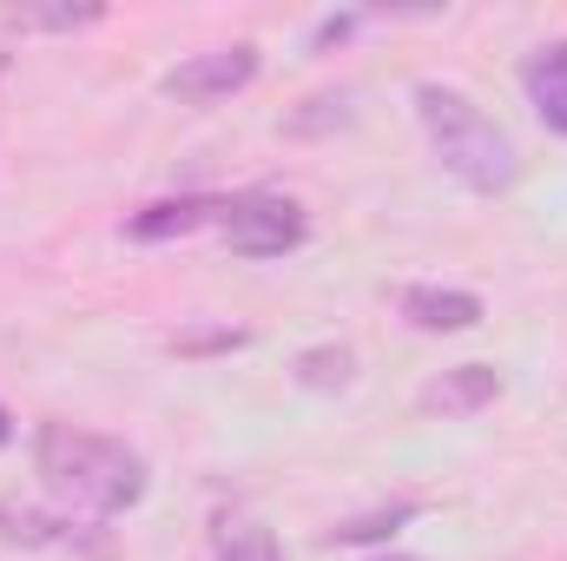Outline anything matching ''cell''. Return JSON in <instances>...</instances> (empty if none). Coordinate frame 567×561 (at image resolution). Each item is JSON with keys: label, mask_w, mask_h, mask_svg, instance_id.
<instances>
[{"label": "cell", "mask_w": 567, "mask_h": 561, "mask_svg": "<svg viewBox=\"0 0 567 561\" xmlns=\"http://www.w3.org/2000/svg\"><path fill=\"white\" fill-rule=\"evenodd\" d=\"M33 469H40V482L60 509L93 516V522H113V516L145 502V462L120 436H93V429H73V422H40Z\"/></svg>", "instance_id": "6da1fadb"}, {"label": "cell", "mask_w": 567, "mask_h": 561, "mask_svg": "<svg viewBox=\"0 0 567 561\" xmlns=\"http://www.w3.org/2000/svg\"><path fill=\"white\" fill-rule=\"evenodd\" d=\"M416 120H423L429 145H435V159H442V172L449 178H462L468 192H508L515 178H522V152L515 140L462 93V86H442V80H423L416 86Z\"/></svg>", "instance_id": "7a4b0ae2"}, {"label": "cell", "mask_w": 567, "mask_h": 561, "mask_svg": "<svg viewBox=\"0 0 567 561\" xmlns=\"http://www.w3.org/2000/svg\"><path fill=\"white\" fill-rule=\"evenodd\" d=\"M218 232L238 258H284L303 245V205L284 192H245V198H225Z\"/></svg>", "instance_id": "3957f363"}, {"label": "cell", "mask_w": 567, "mask_h": 561, "mask_svg": "<svg viewBox=\"0 0 567 561\" xmlns=\"http://www.w3.org/2000/svg\"><path fill=\"white\" fill-rule=\"evenodd\" d=\"M258 67H265L258 47L238 40V47H218V53H192V60H178V67L158 80V93L178 100V106H218V100L245 93V86L258 80Z\"/></svg>", "instance_id": "277c9868"}, {"label": "cell", "mask_w": 567, "mask_h": 561, "mask_svg": "<svg viewBox=\"0 0 567 561\" xmlns=\"http://www.w3.org/2000/svg\"><path fill=\"white\" fill-rule=\"evenodd\" d=\"M403 317L429 337H455L482 324V297L475 290H449V284H410L403 290Z\"/></svg>", "instance_id": "5b68a950"}, {"label": "cell", "mask_w": 567, "mask_h": 561, "mask_svg": "<svg viewBox=\"0 0 567 561\" xmlns=\"http://www.w3.org/2000/svg\"><path fill=\"white\" fill-rule=\"evenodd\" d=\"M522 93H528L535 120L567 140V40H548V47L528 53V67H522Z\"/></svg>", "instance_id": "8992f818"}, {"label": "cell", "mask_w": 567, "mask_h": 561, "mask_svg": "<svg viewBox=\"0 0 567 561\" xmlns=\"http://www.w3.org/2000/svg\"><path fill=\"white\" fill-rule=\"evenodd\" d=\"M502 397V370L495 364H462V370H442L435 384L423 390L429 417H475Z\"/></svg>", "instance_id": "52a82bcc"}, {"label": "cell", "mask_w": 567, "mask_h": 561, "mask_svg": "<svg viewBox=\"0 0 567 561\" xmlns=\"http://www.w3.org/2000/svg\"><path fill=\"white\" fill-rule=\"evenodd\" d=\"M218 212H225V198H158V205H145V212L126 218V238H140V245L192 238L198 225H218Z\"/></svg>", "instance_id": "ba28073f"}, {"label": "cell", "mask_w": 567, "mask_h": 561, "mask_svg": "<svg viewBox=\"0 0 567 561\" xmlns=\"http://www.w3.org/2000/svg\"><path fill=\"white\" fill-rule=\"evenodd\" d=\"M212 555L218 561H284L278 536L258 522V516H245V509H218L212 516Z\"/></svg>", "instance_id": "9c48e42d"}, {"label": "cell", "mask_w": 567, "mask_h": 561, "mask_svg": "<svg viewBox=\"0 0 567 561\" xmlns=\"http://www.w3.org/2000/svg\"><path fill=\"white\" fill-rule=\"evenodd\" d=\"M350 377H357V350L350 344H317V350L297 357V384L303 390H343Z\"/></svg>", "instance_id": "30bf717a"}, {"label": "cell", "mask_w": 567, "mask_h": 561, "mask_svg": "<svg viewBox=\"0 0 567 561\" xmlns=\"http://www.w3.org/2000/svg\"><path fill=\"white\" fill-rule=\"evenodd\" d=\"M100 20H106V7H20V13H7V27H20V33H80Z\"/></svg>", "instance_id": "8fae6325"}, {"label": "cell", "mask_w": 567, "mask_h": 561, "mask_svg": "<svg viewBox=\"0 0 567 561\" xmlns=\"http://www.w3.org/2000/svg\"><path fill=\"white\" fill-rule=\"evenodd\" d=\"M403 522H416V502H390V509H370V516H357V522H337V529H330V542H337V549L383 542V536H396Z\"/></svg>", "instance_id": "7c38bea8"}, {"label": "cell", "mask_w": 567, "mask_h": 561, "mask_svg": "<svg viewBox=\"0 0 567 561\" xmlns=\"http://www.w3.org/2000/svg\"><path fill=\"white\" fill-rule=\"evenodd\" d=\"M53 529H60V522H47V516H33V509H13V502H0V536H7V542H27V549H40V542H60Z\"/></svg>", "instance_id": "4fadbf2b"}, {"label": "cell", "mask_w": 567, "mask_h": 561, "mask_svg": "<svg viewBox=\"0 0 567 561\" xmlns=\"http://www.w3.org/2000/svg\"><path fill=\"white\" fill-rule=\"evenodd\" d=\"M303 106H323V113H290V133H323V126H350V93H317Z\"/></svg>", "instance_id": "5bb4252c"}, {"label": "cell", "mask_w": 567, "mask_h": 561, "mask_svg": "<svg viewBox=\"0 0 567 561\" xmlns=\"http://www.w3.org/2000/svg\"><path fill=\"white\" fill-rule=\"evenodd\" d=\"M245 344V330H212V337H185L178 350H238Z\"/></svg>", "instance_id": "9a60e30c"}, {"label": "cell", "mask_w": 567, "mask_h": 561, "mask_svg": "<svg viewBox=\"0 0 567 561\" xmlns=\"http://www.w3.org/2000/svg\"><path fill=\"white\" fill-rule=\"evenodd\" d=\"M7 442H13V417H7V410H0V449H7Z\"/></svg>", "instance_id": "2e32d148"}, {"label": "cell", "mask_w": 567, "mask_h": 561, "mask_svg": "<svg viewBox=\"0 0 567 561\" xmlns=\"http://www.w3.org/2000/svg\"><path fill=\"white\" fill-rule=\"evenodd\" d=\"M377 561H423V555H377Z\"/></svg>", "instance_id": "e0dca14e"}]
</instances>
